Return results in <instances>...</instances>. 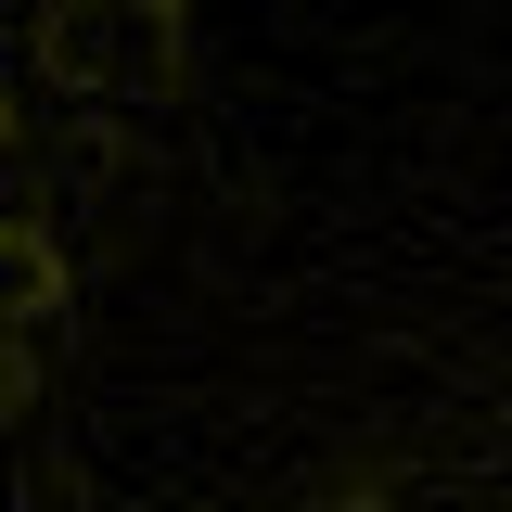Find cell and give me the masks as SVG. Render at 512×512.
Listing matches in <instances>:
<instances>
[{
    "instance_id": "cell-1",
    "label": "cell",
    "mask_w": 512,
    "mask_h": 512,
    "mask_svg": "<svg viewBox=\"0 0 512 512\" xmlns=\"http://www.w3.org/2000/svg\"><path fill=\"white\" fill-rule=\"evenodd\" d=\"M192 0H0V461L39 423L90 269L141 218Z\"/></svg>"
}]
</instances>
